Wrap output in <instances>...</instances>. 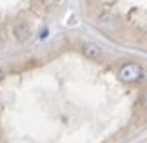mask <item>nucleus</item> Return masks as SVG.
Here are the masks:
<instances>
[{
    "mask_svg": "<svg viewBox=\"0 0 147 143\" xmlns=\"http://www.w3.org/2000/svg\"><path fill=\"white\" fill-rule=\"evenodd\" d=\"M120 78L125 82H138L144 78V69L138 64H125L120 67Z\"/></svg>",
    "mask_w": 147,
    "mask_h": 143,
    "instance_id": "f257e3e1",
    "label": "nucleus"
},
{
    "mask_svg": "<svg viewBox=\"0 0 147 143\" xmlns=\"http://www.w3.org/2000/svg\"><path fill=\"white\" fill-rule=\"evenodd\" d=\"M84 54H86L87 58H91V60H98L102 56V49L96 44H86L84 45Z\"/></svg>",
    "mask_w": 147,
    "mask_h": 143,
    "instance_id": "f03ea898",
    "label": "nucleus"
},
{
    "mask_svg": "<svg viewBox=\"0 0 147 143\" xmlns=\"http://www.w3.org/2000/svg\"><path fill=\"white\" fill-rule=\"evenodd\" d=\"M144 105H145V107H147V93H145V94H144Z\"/></svg>",
    "mask_w": 147,
    "mask_h": 143,
    "instance_id": "7ed1b4c3",
    "label": "nucleus"
}]
</instances>
